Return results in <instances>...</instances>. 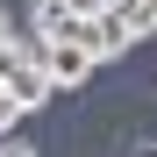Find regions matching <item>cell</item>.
Instances as JSON below:
<instances>
[{"instance_id":"obj_1","label":"cell","mask_w":157,"mask_h":157,"mask_svg":"<svg viewBox=\"0 0 157 157\" xmlns=\"http://www.w3.org/2000/svg\"><path fill=\"white\" fill-rule=\"evenodd\" d=\"M36 64H43V78H50V86H86V78L100 71V64H93V50H86V43H71V36L36 43Z\"/></svg>"},{"instance_id":"obj_2","label":"cell","mask_w":157,"mask_h":157,"mask_svg":"<svg viewBox=\"0 0 157 157\" xmlns=\"http://www.w3.org/2000/svg\"><path fill=\"white\" fill-rule=\"evenodd\" d=\"M71 7H64V0H29V36L36 43H57V36H71Z\"/></svg>"},{"instance_id":"obj_3","label":"cell","mask_w":157,"mask_h":157,"mask_svg":"<svg viewBox=\"0 0 157 157\" xmlns=\"http://www.w3.org/2000/svg\"><path fill=\"white\" fill-rule=\"evenodd\" d=\"M14 121H21V107H14L7 93H0V136H14Z\"/></svg>"},{"instance_id":"obj_4","label":"cell","mask_w":157,"mask_h":157,"mask_svg":"<svg viewBox=\"0 0 157 157\" xmlns=\"http://www.w3.org/2000/svg\"><path fill=\"white\" fill-rule=\"evenodd\" d=\"M64 7H71V14H107L114 0H64Z\"/></svg>"},{"instance_id":"obj_5","label":"cell","mask_w":157,"mask_h":157,"mask_svg":"<svg viewBox=\"0 0 157 157\" xmlns=\"http://www.w3.org/2000/svg\"><path fill=\"white\" fill-rule=\"evenodd\" d=\"M0 157H36V143H21V136H7V143H0Z\"/></svg>"},{"instance_id":"obj_6","label":"cell","mask_w":157,"mask_h":157,"mask_svg":"<svg viewBox=\"0 0 157 157\" xmlns=\"http://www.w3.org/2000/svg\"><path fill=\"white\" fill-rule=\"evenodd\" d=\"M7 36H14V21H7V7H0V43H7Z\"/></svg>"},{"instance_id":"obj_7","label":"cell","mask_w":157,"mask_h":157,"mask_svg":"<svg viewBox=\"0 0 157 157\" xmlns=\"http://www.w3.org/2000/svg\"><path fill=\"white\" fill-rule=\"evenodd\" d=\"M150 21H157V0H150Z\"/></svg>"}]
</instances>
